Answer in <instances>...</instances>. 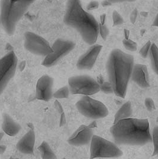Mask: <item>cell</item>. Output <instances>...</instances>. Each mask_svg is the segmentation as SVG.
I'll use <instances>...</instances> for the list:
<instances>
[{
    "instance_id": "cell-8",
    "label": "cell",
    "mask_w": 158,
    "mask_h": 159,
    "mask_svg": "<svg viewBox=\"0 0 158 159\" xmlns=\"http://www.w3.org/2000/svg\"><path fill=\"white\" fill-rule=\"evenodd\" d=\"M75 47L76 43L73 41L58 38L52 46V52L45 57L42 65L46 67L55 65L59 61L68 54Z\"/></svg>"
},
{
    "instance_id": "cell-10",
    "label": "cell",
    "mask_w": 158,
    "mask_h": 159,
    "mask_svg": "<svg viewBox=\"0 0 158 159\" xmlns=\"http://www.w3.org/2000/svg\"><path fill=\"white\" fill-rule=\"evenodd\" d=\"M24 47L31 53L42 57H46L52 52V47L45 39L32 32H25Z\"/></svg>"
},
{
    "instance_id": "cell-13",
    "label": "cell",
    "mask_w": 158,
    "mask_h": 159,
    "mask_svg": "<svg viewBox=\"0 0 158 159\" xmlns=\"http://www.w3.org/2000/svg\"><path fill=\"white\" fill-rule=\"evenodd\" d=\"M94 131L89 126L81 125L68 139V143L73 146H83L90 143Z\"/></svg>"
},
{
    "instance_id": "cell-38",
    "label": "cell",
    "mask_w": 158,
    "mask_h": 159,
    "mask_svg": "<svg viewBox=\"0 0 158 159\" xmlns=\"http://www.w3.org/2000/svg\"><path fill=\"white\" fill-rule=\"evenodd\" d=\"M1 24V16H0V25Z\"/></svg>"
},
{
    "instance_id": "cell-6",
    "label": "cell",
    "mask_w": 158,
    "mask_h": 159,
    "mask_svg": "<svg viewBox=\"0 0 158 159\" xmlns=\"http://www.w3.org/2000/svg\"><path fill=\"white\" fill-rule=\"evenodd\" d=\"M76 106L79 112L84 116L92 119H99L108 116V108L101 101L94 100L85 95L77 102Z\"/></svg>"
},
{
    "instance_id": "cell-15",
    "label": "cell",
    "mask_w": 158,
    "mask_h": 159,
    "mask_svg": "<svg viewBox=\"0 0 158 159\" xmlns=\"http://www.w3.org/2000/svg\"><path fill=\"white\" fill-rule=\"evenodd\" d=\"M35 133L33 130L28 131L17 143V149L23 154H32L34 152Z\"/></svg>"
},
{
    "instance_id": "cell-25",
    "label": "cell",
    "mask_w": 158,
    "mask_h": 159,
    "mask_svg": "<svg viewBox=\"0 0 158 159\" xmlns=\"http://www.w3.org/2000/svg\"><path fill=\"white\" fill-rule=\"evenodd\" d=\"M151 41H148L146 43L143 47L141 48L140 51V54L141 56L143 58H146L147 57L149 54V51L151 48Z\"/></svg>"
},
{
    "instance_id": "cell-5",
    "label": "cell",
    "mask_w": 158,
    "mask_h": 159,
    "mask_svg": "<svg viewBox=\"0 0 158 159\" xmlns=\"http://www.w3.org/2000/svg\"><path fill=\"white\" fill-rule=\"evenodd\" d=\"M123 152L115 143L94 135L90 142V159L118 158Z\"/></svg>"
},
{
    "instance_id": "cell-37",
    "label": "cell",
    "mask_w": 158,
    "mask_h": 159,
    "mask_svg": "<svg viewBox=\"0 0 158 159\" xmlns=\"http://www.w3.org/2000/svg\"><path fill=\"white\" fill-rule=\"evenodd\" d=\"M3 135H4V134L2 133H0V141L2 139V137H3Z\"/></svg>"
},
{
    "instance_id": "cell-30",
    "label": "cell",
    "mask_w": 158,
    "mask_h": 159,
    "mask_svg": "<svg viewBox=\"0 0 158 159\" xmlns=\"http://www.w3.org/2000/svg\"><path fill=\"white\" fill-rule=\"evenodd\" d=\"M112 4L118 3V2H133L136 0H108Z\"/></svg>"
},
{
    "instance_id": "cell-7",
    "label": "cell",
    "mask_w": 158,
    "mask_h": 159,
    "mask_svg": "<svg viewBox=\"0 0 158 159\" xmlns=\"http://www.w3.org/2000/svg\"><path fill=\"white\" fill-rule=\"evenodd\" d=\"M68 87L72 94L92 95L101 91L100 85L96 80L88 75H78L70 78Z\"/></svg>"
},
{
    "instance_id": "cell-11",
    "label": "cell",
    "mask_w": 158,
    "mask_h": 159,
    "mask_svg": "<svg viewBox=\"0 0 158 159\" xmlns=\"http://www.w3.org/2000/svg\"><path fill=\"white\" fill-rule=\"evenodd\" d=\"M54 79L48 75L41 76L37 82L36 98L39 100L48 101L53 97Z\"/></svg>"
},
{
    "instance_id": "cell-23",
    "label": "cell",
    "mask_w": 158,
    "mask_h": 159,
    "mask_svg": "<svg viewBox=\"0 0 158 159\" xmlns=\"http://www.w3.org/2000/svg\"><path fill=\"white\" fill-rule=\"evenodd\" d=\"M112 20H113V26L121 25L124 23V19L120 13L114 10L112 13Z\"/></svg>"
},
{
    "instance_id": "cell-9",
    "label": "cell",
    "mask_w": 158,
    "mask_h": 159,
    "mask_svg": "<svg viewBox=\"0 0 158 159\" xmlns=\"http://www.w3.org/2000/svg\"><path fill=\"white\" fill-rule=\"evenodd\" d=\"M17 61V57L13 51L0 58V95L15 76Z\"/></svg>"
},
{
    "instance_id": "cell-12",
    "label": "cell",
    "mask_w": 158,
    "mask_h": 159,
    "mask_svg": "<svg viewBox=\"0 0 158 159\" xmlns=\"http://www.w3.org/2000/svg\"><path fill=\"white\" fill-rule=\"evenodd\" d=\"M102 48V45H92L86 52L79 58L77 67L79 70H90L94 67Z\"/></svg>"
},
{
    "instance_id": "cell-18",
    "label": "cell",
    "mask_w": 158,
    "mask_h": 159,
    "mask_svg": "<svg viewBox=\"0 0 158 159\" xmlns=\"http://www.w3.org/2000/svg\"><path fill=\"white\" fill-rule=\"evenodd\" d=\"M41 157L43 159H55L57 157L51 148L46 141H43L39 147Z\"/></svg>"
},
{
    "instance_id": "cell-2",
    "label": "cell",
    "mask_w": 158,
    "mask_h": 159,
    "mask_svg": "<svg viewBox=\"0 0 158 159\" xmlns=\"http://www.w3.org/2000/svg\"><path fill=\"white\" fill-rule=\"evenodd\" d=\"M64 22L76 29L86 43L92 45L96 42L99 24L93 15L83 9L80 0L67 1Z\"/></svg>"
},
{
    "instance_id": "cell-17",
    "label": "cell",
    "mask_w": 158,
    "mask_h": 159,
    "mask_svg": "<svg viewBox=\"0 0 158 159\" xmlns=\"http://www.w3.org/2000/svg\"><path fill=\"white\" fill-rule=\"evenodd\" d=\"M133 114V109L130 101H127L124 104L115 114L114 123L118 120L130 117Z\"/></svg>"
},
{
    "instance_id": "cell-4",
    "label": "cell",
    "mask_w": 158,
    "mask_h": 159,
    "mask_svg": "<svg viewBox=\"0 0 158 159\" xmlns=\"http://www.w3.org/2000/svg\"><path fill=\"white\" fill-rule=\"evenodd\" d=\"M36 0H1V25L8 35L15 34L17 23Z\"/></svg>"
},
{
    "instance_id": "cell-27",
    "label": "cell",
    "mask_w": 158,
    "mask_h": 159,
    "mask_svg": "<svg viewBox=\"0 0 158 159\" xmlns=\"http://www.w3.org/2000/svg\"><path fill=\"white\" fill-rule=\"evenodd\" d=\"M144 104L147 110L149 111H151L155 109V106L153 100L151 98H146L144 101Z\"/></svg>"
},
{
    "instance_id": "cell-28",
    "label": "cell",
    "mask_w": 158,
    "mask_h": 159,
    "mask_svg": "<svg viewBox=\"0 0 158 159\" xmlns=\"http://www.w3.org/2000/svg\"><path fill=\"white\" fill-rule=\"evenodd\" d=\"M99 2L96 1H93L89 3V4L87 6V10H93L98 8L99 7Z\"/></svg>"
},
{
    "instance_id": "cell-22",
    "label": "cell",
    "mask_w": 158,
    "mask_h": 159,
    "mask_svg": "<svg viewBox=\"0 0 158 159\" xmlns=\"http://www.w3.org/2000/svg\"><path fill=\"white\" fill-rule=\"evenodd\" d=\"M122 43L124 47L125 48L126 50L129 51H136L137 48V45L136 43L133 41L132 40L129 39H124L122 41Z\"/></svg>"
},
{
    "instance_id": "cell-3",
    "label": "cell",
    "mask_w": 158,
    "mask_h": 159,
    "mask_svg": "<svg viewBox=\"0 0 158 159\" xmlns=\"http://www.w3.org/2000/svg\"><path fill=\"white\" fill-rule=\"evenodd\" d=\"M134 65L133 56L120 49H114L111 52L107 63V69L109 82L117 97H125Z\"/></svg>"
},
{
    "instance_id": "cell-20",
    "label": "cell",
    "mask_w": 158,
    "mask_h": 159,
    "mask_svg": "<svg viewBox=\"0 0 158 159\" xmlns=\"http://www.w3.org/2000/svg\"><path fill=\"white\" fill-rule=\"evenodd\" d=\"M70 93V89L68 86H64L59 88L57 91L54 95L53 97L56 98L62 99V98H67L69 97Z\"/></svg>"
},
{
    "instance_id": "cell-33",
    "label": "cell",
    "mask_w": 158,
    "mask_h": 159,
    "mask_svg": "<svg viewBox=\"0 0 158 159\" xmlns=\"http://www.w3.org/2000/svg\"><path fill=\"white\" fill-rule=\"evenodd\" d=\"M96 81L98 82V83L99 85L102 84L104 82L103 76H102L101 75H99L98 76V78H97V80H96Z\"/></svg>"
},
{
    "instance_id": "cell-24",
    "label": "cell",
    "mask_w": 158,
    "mask_h": 159,
    "mask_svg": "<svg viewBox=\"0 0 158 159\" xmlns=\"http://www.w3.org/2000/svg\"><path fill=\"white\" fill-rule=\"evenodd\" d=\"M100 89L103 93L105 94L114 93L112 87L109 83V82H103L100 85Z\"/></svg>"
},
{
    "instance_id": "cell-35",
    "label": "cell",
    "mask_w": 158,
    "mask_h": 159,
    "mask_svg": "<svg viewBox=\"0 0 158 159\" xmlns=\"http://www.w3.org/2000/svg\"><path fill=\"white\" fill-rule=\"evenodd\" d=\"M124 35H125V39H129V30H127V29H124Z\"/></svg>"
},
{
    "instance_id": "cell-14",
    "label": "cell",
    "mask_w": 158,
    "mask_h": 159,
    "mask_svg": "<svg viewBox=\"0 0 158 159\" xmlns=\"http://www.w3.org/2000/svg\"><path fill=\"white\" fill-rule=\"evenodd\" d=\"M131 78L137 85L142 88H148L150 86L148 70L146 65L141 64L134 65Z\"/></svg>"
},
{
    "instance_id": "cell-26",
    "label": "cell",
    "mask_w": 158,
    "mask_h": 159,
    "mask_svg": "<svg viewBox=\"0 0 158 159\" xmlns=\"http://www.w3.org/2000/svg\"><path fill=\"white\" fill-rule=\"evenodd\" d=\"M99 28V33L101 34L102 38H103V40H106L108 35H109V33L107 26L105 24L102 25L101 23H100Z\"/></svg>"
},
{
    "instance_id": "cell-32",
    "label": "cell",
    "mask_w": 158,
    "mask_h": 159,
    "mask_svg": "<svg viewBox=\"0 0 158 159\" xmlns=\"http://www.w3.org/2000/svg\"><path fill=\"white\" fill-rule=\"evenodd\" d=\"M112 4L111 2H110L108 0H104L102 2V5L103 7H108Z\"/></svg>"
},
{
    "instance_id": "cell-19",
    "label": "cell",
    "mask_w": 158,
    "mask_h": 159,
    "mask_svg": "<svg viewBox=\"0 0 158 159\" xmlns=\"http://www.w3.org/2000/svg\"><path fill=\"white\" fill-rule=\"evenodd\" d=\"M149 55L151 59V68L158 75V48L155 43L151 44Z\"/></svg>"
},
{
    "instance_id": "cell-29",
    "label": "cell",
    "mask_w": 158,
    "mask_h": 159,
    "mask_svg": "<svg viewBox=\"0 0 158 159\" xmlns=\"http://www.w3.org/2000/svg\"><path fill=\"white\" fill-rule=\"evenodd\" d=\"M137 13H138V11H137V9H134L131 14L130 15V20L132 23H134V22H136V20L137 17Z\"/></svg>"
},
{
    "instance_id": "cell-21",
    "label": "cell",
    "mask_w": 158,
    "mask_h": 159,
    "mask_svg": "<svg viewBox=\"0 0 158 159\" xmlns=\"http://www.w3.org/2000/svg\"><path fill=\"white\" fill-rule=\"evenodd\" d=\"M151 137L154 147V150L152 153V156H153L158 155V126H155L153 129Z\"/></svg>"
},
{
    "instance_id": "cell-36",
    "label": "cell",
    "mask_w": 158,
    "mask_h": 159,
    "mask_svg": "<svg viewBox=\"0 0 158 159\" xmlns=\"http://www.w3.org/2000/svg\"><path fill=\"white\" fill-rule=\"evenodd\" d=\"M89 126L90 128H92V129L94 128H96V127H97V123H96V122L95 121H94L92 123H90Z\"/></svg>"
},
{
    "instance_id": "cell-34",
    "label": "cell",
    "mask_w": 158,
    "mask_h": 159,
    "mask_svg": "<svg viewBox=\"0 0 158 159\" xmlns=\"http://www.w3.org/2000/svg\"><path fill=\"white\" fill-rule=\"evenodd\" d=\"M152 26H156V27H158V13L156 15L154 21L152 23Z\"/></svg>"
},
{
    "instance_id": "cell-1",
    "label": "cell",
    "mask_w": 158,
    "mask_h": 159,
    "mask_svg": "<svg viewBox=\"0 0 158 159\" xmlns=\"http://www.w3.org/2000/svg\"><path fill=\"white\" fill-rule=\"evenodd\" d=\"M110 132L116 144L144 145L152 141L147 119L126 118L114 123Z\"/></svg>"
},
{
    "instance_id": "cell-31",
    "label": "cell",
    "mask_w": 158,
    "mask_h": 159,
    "mask_svg": "<svg viewBox=\"0 0 158 159\" xmlns=\"http://www.w3.org/2000/svg\"><path fill=\"white\" fill-rule=\"evenodd\" d=\"M101 19V23L102 25H104L105 24V21H106V19H107V16L105 14H103L100 17Z\"/></svg>"
},
{
    "instance_id": "cell-16",
    "label": "cell",
    "mask_w": 158,
    "mask_h": 159,
    "mask_svg": "<svg viewBox=\"0 0 158 159\" xmlns=\"http://www.w3.org/2000/svg\"><path fill=\"white\" fill-rule=\"evenodd\" d=\"M2 128L7 135L14 137L19 133L22 127L20 124L16 122L8 114L5 113L2 115Z\"/></svg>"
}]
</instances>
